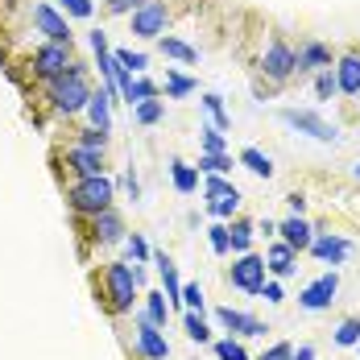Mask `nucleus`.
I'll return each mask as SVG.
<instances>
[{"instance_id": "obj_49", "label": "nucleus", "mask_w": 360, "mask_h": 360, "mask_svg": "<svg viewBox=\"0 0 360 360\" xmlns=\"http://www.w3.org/2000/svg\"><path fill=\"white\" fill-rule=\"evenodd\" d=\"M286 203H290V207H294V216H302V203H307V199H302V195H290Z\"/></svg>"}, {"instance_id": "obj_19", "label": "nucleus", "mask_w": 360, "mask_h": 360, "mask_svg": "<svg viewBox=\"0 0 360 360\" xmlns=\"http://www.w3.org/2000/svg\"><path fill=\"white\" fill-rule=\"evenodd\" d=\"M335 83H340V91L360 96V58H356V54L340 58V67H335Z\"/></svg>"}, {"instance_id": "obj_10", "label": "nucleus", "mask_w": 360, "mask_h": 360, "mask_svg": "<svg viewBox=\"0 0 360 360\" xmlns=\"http://www.w3.org/2000/svg\"><path fill=\"white\" fill-rule=\"evenodd\" d=\"M137 348H141L145 360H166L170 356V344H166V335H162V327L149 323V319H137Z\"/></svg>"}, {"instance_id": "obj_50", "label": "nucleus", "mask_w": 360, "mask_h": 360, "mask_svg": "<svg viewBox=\"0 0 360 360\" xmlns=\"http://www.w3.org/2000/svg\"><path fill=\"white\" fill-rule=\"evenodd\" d=\"M356 179H360V166H356Z\"/></svg>"}, {"instance_id": "obj_26", "label": "nucleus", "mask_w": 360, "mask_h": 360, "mask_svg": "<svg viewBox=\"0 0 360 360\" xmlns=\"http://www.w3.org/2000/svg\"><path fill=\"white\" fill-rule=\"evenodd\" d=\"M162 54L166 58H179V63H199V50L179 41V37H162Z\"/></svg>"}, {"instance_id": "obj_11", "label": "nucleus", "mask_w": 360, "mask_h": 360, "mask_svg": "<svg viewBox=\"0 0 360 360\" xmlns=\"http://www.w3.org/2000/svg\"><path fill=\"white\" fill-rule=\"evenodd\" d=\"M335 290H340V278H335V274H323L319 282H311V286L298 294V302H302L307 311H323V307H331Z\"/></svg>"}, {"instance_id": "obj_8", "label": "nucleus", "mask_w": 360, "mask_h": 360, "mask_svg": "<svg viewBox=\"0 0 360 360\" xmlns=\"http://www.w3.org/2000/svg\"><path fill=\"white\" fill-rule=\"evenodd\" d=\"M261 71L269 75V79H278V83H282V79H290V75L298 71V54L290 50L286 41H274V46L261 54Z\"/></svg>"}, {"instance_id": "obj_24", "label": "nucleus", "mask_w": 360, "mask_h": 360, "mask_svg": "<svg viewBox=\"0 0 360 360\" xmlns=\"http://www.w3.org/2000/svg\"><path fill=\"white\" fill-rule=\"evenodd\" d=\"M120 96H124V104H129V108H137L141 100H153V96H158V87H153L149 79H129V87H124Z\"/></svg>"}, {"instance_id": "obj_33", "label": "nucleus", "mask_w": 360, "mask_h": 360, "mask_svg": "<svg viewBox=\"0 0 360 360\" xmlns=\"http://www.w3.org/2000/svg\"><path fill=\"white\" fill-rule=\"evenodd\" d=\"M335 344H340V348L360 344V319H344V323L335 327Z\"/></svg>"}, {"instance_id": "obj_22", "label": "nucleus", "mask_w": 360, "mask_h": 360, "mask_svg": "<svg viewBox=\"0 0 360 360\" xmlns=\"http://www.w3.org/2000/svg\"><path fill=\"white\" fill-rule=\"evenodd\" d=\"M236 207H240V191H228V195H207V212H212L216 219L236 216Z\"/></svg>"}, {"instance_id": "obj_1", "label": "nucleus", "mask_w": 360, "mask_h": 360, "mask_svg": "<svg viewBox=\"0 0 360 360\" xmlns=\"http://www.w3.org/2000/svg\"><path fill=\"white\" fill-rule=\"evenodd\" d=\"M87 100H91V87H87V67L83 63H71L58 79H50V104H54V112L75 116V112L87 108Z\"/></svg>"}, {"instance_id": "obj_6", "label": "nucleus", "mask_w": 360, "mask_h": 360, "mask_svg": "<svg viewBox=\"0 0 360 360\" xmlns=\"http://www.w3.org/2000/svg\"><path fill=\"white\" fill-rule=\"evenodd\" d=\"M71 46H63V41H50V46H41L34 54V75H41V79H58V75L71 67Z\"/></svg>"}, {"instance_id": "obj_51", "label": "nucleus", "mask_w": 360, "mask_h": 360, "mask_svg": "<svg viewBox=\"0 0 360 360\" xmlns=\"http://www.w3.org/2000/svg\"><path fill=\"white\" fill-rule=\"evenodd\" d=\"M356 348H360V344H356Z\"/></svg>"}, {"instance_id": "obj_48", "label": "nucleus", "mask_w": 360, "mask_h": 360, "mask_svg": "<svg viewBox=\"0 0 360 360\" xmlns=\"http://www.w3.org/2000/svg\"><path fill=\"white\" fill-rule=\"evenodd\" d=\"M290 360H315V348H311V344H302L298 352H290Z\"/></svg>"}, {"instance_id": "obj_18", "label": "nucleus", "mask_w": 360, "mask_h": 360, "mask_svg": "<svg viewBox=\"0 0 360 360\" xmlns=\"http://www.w3.org/2000/svg\"><path fill=\"white\" fill-rule=\"evenodd\" d=\"M96 240H104V245H116L120 236H124V219L116 216L112 207H104V212H96Z\"/></svg>"}, {"instance_id": "obj_14", "label": "nucleus", "mask_w": 360, "mask_h": 360, "mask_svg": "<svg viewBox=\"0 0 360 360\" xmlns=\"http://www.w3.org/2000/svg\"><path fill=\"white\" fill-rule=\"evenodd\" d=\"M216 319L228 327V331H236V335H265V323H261V319H252L245 311H232V307H219Z\"/></svg>"}, {"instance_id": "obj_21", "label": "nucleus", "mask_w": 360, "mask_h": 360, "mask_svg": "<svg viewBox=\"0 0 360 360\" xmlns=\"http://www.w3.org/2000/svg\"><path fill=\"white\" fill-rule=\"evenodd\" d=\"M158 269H162V286H166V302H182V282H179V269L166 252H158Z\"/></svg>"}, {"instance_id": "obj_25", "label": "nucleus", "mask_w": 360, "mask_h": 360, "mask_svg": "<svg viewBox=\"0 0 360 360\" xmlns=\"http://www.w3.org/2000/svg\"><path fill=\"white\" fill-rule=\"evenodd\" d=\"M145 298H149V302H145V319L158 323V327H166V319H170V302H166V294L153 290V294H145Z\"/></svg>"}, {"instance_id": "obj_45", "label": "nucleus", "mask_w": 360, "mask_h": 360, "mask_svg": "<svg viewBox=\"0 0 360 360\" xmlns=\"http://www.w3.org/2000/svg\"><path fill=\"white\" fill-rule=\"evenodd\" d=\"M290 352H294L290 344H274V348H265L257 360H290Z\"/></svg>"}, {"instance_id": "obj_32", "label": "nucleus", "mask_w": 360, "mask_h": 360, "mask_svg": "<svg viewBox=\"0 0 360 360\" xmlns=\"http://www.w3.org/2000/svg\"><path fill=\"white\" fill-rule=\"evenodd\" d=\"M182 327H186V335H191L195 344H207V340H212V331H207V323H203V315H199V311H191V315L182 319Z\"/></svg>"}, {"instance_id": "obj_20", "label": "nucleus", "mask_w": 360, "mask_h": 360, "mask_svg": "<svg viewBox=\"0 0 360 360\" xmlns=\"http://www.w3.org/2000/svg\"><path fill=\"white\" fill-rule=\"evenodd\" d=\"M323 71V67H331V50H327L323 41H311V46H302L298 50V71Z\"/></svg>"}, {"instance_id": "obj_27", "label": "nucleus", "mask_w": 360, "mask_h": 360, "mask_svg": "<svg viewBox=\"0 0 360 360\" xmlns=\"http://www.w3.org/2000/svg\"><path fill=\"white\" fill-rule=\"evenodd\" d=\"M170 174H174V186H179L182 195H191V191L199 186V170L186 166V162H170Z\"/></svg>"}, {"instance_id": "obj_5", "label": "nucleus", "mask_w": 360, "mask_h": 360, "mask_svg": "<svg viewBox=\"0 0 360 360\" xmlns=\"http://www.w3.org/2000/svg\"><path fill=\"white\" fill-rule=\"evenodd\" d=\"M282 124L290 129H298V133H307V137H315V141H335L340 137V129L335 124H327L319 112H298V108H286L282 112Z\"/></svg>"}, {"instance_id": "obj_2", "label": "nucleus", "mask_w": 360, "mask_h": 360, "mask_svg": "<svg viewBox=\"0 0 360 360\" xmlns=\"http://www.w3.org/2000/svg\"><path fill=\"white\" fill-rule=\"evenodd\" d=\"M71 207L79 212V216H96V212L112 207V179H104V174L79 179L71 186Z\"/></svg>"}, {"instance_id": "obj_12", "label": "nucleus", "mask_w": 360, "mask_h": 360, "mask_svg": "<svg viewBox=\"0 0 360 360\" xmlns=\"http://www.w3.org/2000/svg\"><path fill=\"white\" fill-rule=\"evenodd\" d=\"M67 162L75 166V174H79V179H87V174H104V149L71 145V149H67Z\"/></svg>"}, {"instance_id": "obj_37", "label": "nucleus", "mask_w": 360, "mask_h": 360, "mask_svg": "<svg viewBox=\"0 0 360 360\" xmlns=\"http://www.w3.org/2000/svg\"><path fill=\"white\" fill-rule=\"evenodd\" d=\"M199 133H203V153H224V129L207 124V129H199Z\"/></svg>"}, {"instance_id": "obj_38", "label": "nucleus", "mask_w": 360, "mask_h": 360, "mask_svg": "<svg viewBox=\"0 0 360 360\" xmlns=\"http://www.w3.org/2000/svg\"><path fill=\"white\" fill-rule=\"evenodd\" d=\"M116 63H120L129 75H141L145 71V54H133V50H116Z\"/></svg>"}, {"instance_id": "obj_15", "label": "nucleus", "mask_w": 360, "mask_h": 360, "mask_svg": "<svg viewBox=\"0 0 360 360\" xmlns=\"http://www.w3.org/2000/svg\"><path fill=\"white\" fill-rule=\"evenodd\" d=\"M278 232H282V240H286L294 252L311 249V240H315V228H311V224H307L302 216H290L286 224H278Z\"/></svg>"}, {"instance_id": "obj_13", "label": "nucleus", "mask_w": 360, "mask_h": 360, "mask_svg": "<svg viewBox=\"0 0 360 360\" xmlns=\"http://www.w3.org/2000/svg\"><path fill=\"white\" fill-rule=\"evenodd\" d=\"M112 87H100V91H91V100H87V116H91V129H100V133H108L112 129Z\"/></svg>"}, {"instance_id": "obj_3", "label": "nucleus", "mask_w": 360, "mask_h": 360, "mask_svg": "<svg viewBox=\"0 0 360 360\" xmlns=\"http://www.w3.org/2000/svg\"><path fill=\"white\" fill-rule=\"evenodd\" d=\"M104 282H108V307L112 311H129V307H133V290H137V269L124 265V261H112L108 274H104Z\"/></svg>"}, {"instance_id": "obj_31", "label": "nucleus", "mask_w": 360, "mask_h": 360, "mask_svg": "<svg viewBox=\"0 0 360 360\" xmlns=\"http://www.w3.org/2000/svg\"><path fill=\"white\" fill-rule=\"evenodd\" d=\"M199 170H203V174H228V170H232V158H228V153H203V158H199Z\"/></svg>"}, {"instance_id": "obj_28", "label": "nucleus", "mask_w": 360, "mask_h": 360, "mask_svg": "<svg viewBox=\"0 0 360 360\" xmlns=\"http://www.w3.org/2000/svg\"><path fill=\"white\" fill-rule=\"evenodd\" d=\"M162 112H166V104L153 96V100H141V104L133 108V120H137V124H158V120H162Z\"/></svg>"}, {"instance_id": "obj_34", "label": "nucleus", "mask_w": 360, "mask_h": 360, "mask_svg": "<svg viewBox=\"0 0 360 360\" xmlns=\"http://www.w3.org/2000/svg\"><path fill=\"white\" fill-rule=\"evenodd\" d=\"M335 91H340V83H335L331 67H323V71H319V79H315V96H319V100H331Z\"/></svg>"}, {"instance_id": "obj_40", "label": "nucleus", "mask_w": 360, "mask_h": 360, "mask_svg": "<svg viewBox=\"0 0 360 360\" xmlns=\"http://www.w3.org/2000/svg\"><path fill=\"white\" fill-rule=\"evenodd\" d=\"M145 0H104V13L108 17H124V13H137Z\"/></svg>"}, {"instance_id": "obj_47", "label": "nucleus", "mask_w": 360, "mask_h": 360, "mask_svg": "<svg viewBox=\"0 0 360 360\" xmlns=\"http://www.w3.org/2000/svg\"><path fill=\"white\" fill-rule=\"evenodd\" d=\"M261 294H265V302H282V298H286L278 282H265V286H261Z\"/></svg>"}, {"instance_id": "obj_43", "label": "nucleus", "mask_w": 360, "mask_h": 360, "mask_svg": "<svg viewBox=\"0 0 360 360\" xmlns=\"http://www.w3.org/2000/svg\"><path fill=\"white\" fill-rule=\"evenodd\" d=\"M182 302H186L191 311H203V290L199 286H182Z\"/></svg>"}, {"instance_id": "obj_7", "label": "nucleus", "mask_w": 360, "mask_h": 360, "mask_svg": "<svg viewBox=\"0 0 360 360\" xmlns=\"http://www.w3.org/2000/svg\"><path fill=\"white\" fill-rule=\"evenodd\" d=\"M166 21H170V8L162 4V0H145L141 8L133 13V34L137 37H158L166 30Z\"/></svg>"}, {"instance_id": "obj_42", "label": "nucleus", "mask_w": 360, "mask_h": 360, "mask_svg": "<svg viewBox=\"0 0 360 360\" xmlns=\"http://www.w3.org/2000/svg\"><path fill=\"white\" fill-rule=\"evenodd\" d=\"M79 145H87V149H104V145H108V133H100V129H83Z\"/></svg>"}, {"instance_id": "obj_9", "label": "nucleus", "mask_w": 360, "mask_h": 360, "mask_svg": "<svg viewBox=\"0 0 360 360\" xmlns=\"http://www.w3.org/2000/svg\"><path fill=\"white\" fill-rule=\"evenodd\" d=\"M34 25L50 37V41L71 46V25H67V17H63V13H54V4H34Z\"/></svg>"}, {"instance_id": "obj_35", "label": "nucleus", "mask_w": 360, "mask_h": 360, "mask_svg": "<svg viewBox=\"0 0 360 360\" xmlns=\"http://www.w3.org/2000/svg\"><path fill=\"white\" fill-rule=\"evenodd\" d=\"M207 240H212V249H216L219 257L232 252V240H228V228H224V224H212V228H207Z\"/></svg>"}, {"instance_id": "obj_39", "label": "nucleus", "mask_w": 360, "mask_h": 360, "mask_svg": "<svg viewBox=\"0 0 360 360\" xmlns=\"http://www.w3.org/2000/svg\"><path fill=\"white\" fill-rule=\"evenodd\" d=\"M216 356L219 360H249V352H245L236 340H219V344H216Z\"/></svg>"}, {"instance_id": "obj_29", "label": "nucleus", "mask_w": 360, "mask_h": 360, "mask_svg": "<svg viewBox=\"0 0 360 360\" xmlns=\"http://www.w3.org/2000/svg\"><path fill=\"white\" fill-rule=\"evenodd\" d=\"M228 240H232V252H249V245H252V224L236 219V224L228 228Z\"/></svg>"}, {"instance_id": "obj_30", "label": "nucleus", "mask_w": 360, "mask_h": 360, "mask_svg": "<svg viewBox=\"0 0 360 360\" xmlns=\"http://www.w3.org/2000/svg\"><path fill=\"white\" fill-rule=\"evenodd\" d=\"M191 91H195V79H186V75H179V71L166 75V96H170V100H182V96H191Z\"/></svg>"}, {"instance_id": "obj_4", "label": "nucleus", "mask_w": 360, "mask_h": 360, "mask_svg": "<svg viewBox=\"0 0 360 360\" xmlns=\"http://www.w3.org/2000/svg\"><path fill=\"white\" fill-rule=\"evenodd\" d=\"M265 257H257V252H240V261L228 269V278H232V286L245 290V294H261V286H265Z\"/></svg>"}, {"instance_id": "obj_23", "label": "nucleus", "mask_w": 360, "mask_h": 360, "mask_svg": "<svg viewBox=\"0 0 360 360\" xmlns=\"http://www.w3.org/2000/svg\"><path fill=\"white\" fill-rule=\"evenodd\" d=\"M240 166H249L257 179H269V174H274V158H269V153H261V149H252V145L240 153Z\"/></svg>"}, {"instance_id": "obj_41", "label": "nucleus", "mask_w": 360, "mask_h": 360, "mask_svg": "<svg viewBox=\"0 0 360 360\" xmlns=\"http://www.w3.org/2000/svg\"><path fill=\"white\" fill-rule=\"evenodd\" d=\"M63 8H67L71 17H79V21H87V17L96 13V0H63Z\"/></svg>"}, {"instance_id": "obj_36", "label": "nucleus", "mask_w": 360, "mask_h": 360, "mask_svg": "<svg viewBox=\"0 0 360 360\" xmlns=\"http://www.w3.org/2000/svg\"><path fill=\"white\" fill-rule=\"evenodd\" d=\"M203 108L216 116V129H232V116L224 112V100H219V96H203Z\"/></svg>"}, {"instance_id": "obj_16", "label": "nucleus", "mask_w": 360, "mask_h": 360, "mask_svg": "<svg viewBox=\"0 0 360 360\" xmlns=\"http://www.w3.org/2000/svg\"><path fill=\"white\" fill-rule=\"evenodd\" d=\"M294 261H298V257H294V249H290L286 240H278V245H274V249L265 252V269H269V274H274V278H290V274H294V269H298V265H294Z\"/></svg>"}, {"instance_id": "obj_44", "label": "nucleus", "mask_w": 360, "mask_h": 360, "mask_svg": "<svg viewBox=\"0 0 360 360\" xmlns=\"http://www.w3.org/2000/svg\"><path fill=\"white\" fill-rule=\"evenodd\" d=\"M228 191H236V186L224 179V174H212V179H207V195H228Z\"/></svg>"}, {"instance_id": "obj_46", "label": "nucleus", "mask_w": 360, "mask_h": 360, "mask_svg": "<svg viewBox=\"0 0 360 360\" xmlns=\"http://www.w3.org/2000/svg\"><path fill=\"white\" fill-rule=\"evenodd\" d=\"M129 252H133V261H145V257H149V245H145V240L137 236V232L129 236Z\"/></svg>"}, {"instance_id": "obj_17", "label": "nucleus", "mask_w": 360, "mask_h": 360, "mask_svg": "<svg viewBox=\"0 0 360 360\" xmlns=\"http://www.w3.org/2000/svg\"><path fill=\"white\" fill-rule=\"evenodd\" d=\"M311 252H315L319 261H327V265H340V261L348 257V240H344V236H315V240H311Z\"/></svg>"}]
</instances>
